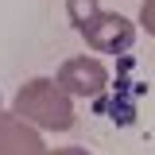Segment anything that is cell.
<instances>
[{
  "label": "cell",
  "instance_id": "obj_1",
  "mask_svg": "<svg viewBox=\"0 0 155 155\" xmlns=\"http://www.w3.org/2000/svg\"><path fill=\"white\" fill-rule=\"evenodd\" d=\"M85 39H93L97 47H105V51H124L132 43V27L120 16H93L85 23Z\"/></svg>",
  "mask_w": 155,
  "mask_h": 155
},
{
  "label": "cell",
  "instance_id": "obj_2",
  "mask_svg": "<svg viewBox=\"0 0 155 155\" xmlns=\"http://www.w3.org/2000/svg\"><path fill=\"white\" fill-rule=\"evenodd\" d=\"M143 27L155 31V0H143Z\"/></svg>",
  "mask_w": 155,
  "mask_h": 155
}]
</instances>
